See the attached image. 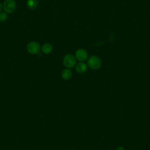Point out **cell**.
I'll list each match as a JSON object with an SVG mask.
<instances>
[{
	"label": "cell",
	"mask_w": 150,
	"mask_h": 150,
	"mask_svg": "<svg viewBox=\"0 0 150 150\" xmlns=\"http://www.w3.org/2000/svg\"><path fill=\"white\" fill-rule=\"evenodd\" d=\"M87 65L91 69L98 70L101 67L102 62L98 56H92L88 59Z\"/></svg>",
	"instance_id": "cell-1"
},
{
	"label": "cell",
	"mask_w": 150,
	"mask_h": 150,
	"mask_svg": "<svg viewBox=\"0 0 150 150\" xmlns=\"http://www.w3.org/2000/svg\"><path fill=\"white\" fill-rule=\"evenodd\" d=\"M63 63L66 67L68 69L73 68L76 64V59L75 56L72 54H66L63 57Z\"/></svg>",
	"instance_id": "cell-2"
},
{
	"label": "cell",
	"mask_w": 150,
	"mask_h": 150,
	"mask_svg": "<svg viewBox=\"0 0 150 150\" xmlns=\"http://www.w3.org/2000/svg\"><path fill=\"white\" fill-rule=\"evenodd\" d=\"M16 8V4L14 0H5L3 4V9L7 13H13Z\"/></svg>",
	"instance_id": "cell-3"
},
{
	"label": "cell",
	"mask_w": 150,
	"mask_h": 150,
	"mask_svg": "<svg viewBox=\"0 0 150 150\" xmlns=\"http://www.w3.org/2000/svg\"><path fill=\"white\" fill-rule=\"evenodd\" d=\"M26 49L28 53H29L31 54H38L40 50V45L35 41L29 42L26 46Z\"/></svg>",
	"instance_id": "cell-4"
},
{
	"label": "cell",
	"mask_w": 150,
	"mask_h": 150,
	"mask_svg": "<svg viewBox=\"0 0 150 150\" xmlns=\"http://www.w3.org/2000/svg\"><path fill=\"white\" fill-rule=\"evenodd\" d=\"M75 57L78 61L84 62L88 58V53L85 49H79L76 51Z\"/></svg>",
	"instance_id": "cell-5"
},
{
	"label": "cell",
	"mask_w": 150,
	"mask_h": 150,
	"mask_svg": "<svg viewBox=\"0 0 150 150\" xmlns=\"http://www.w3.org/2000/svg\"><path fill=\"white\" fill-rule=\"evenodd\" d=\"M87 70V64L84 63L80 62L78 63L76 66V70L79 73H84Z\"/></svg>",
	"instance_id": "cell-6"
},
{
	"label": "cell",
	"mask_w": 150,
	"mask_h": 150,
	"mask_svg": "<svg viewBox=\"0 0 150 150\" xmlns=\"http://www.w3.org/2000/svg\"><path fill=\"white\" fill-rule=\"evenodd\" d=\"M53 45L49 43H45L42 47V51L44 54H49L53 51Z\"/></svg>",
	"instance_id": "cell-7"
},
{
	"label": "cell",
	"mask_w": 150,
	"mask_h": 150,
	"mask_svg": "<svg viewBox=\"0 0 150 150\" xmlns=\"http://www.w3.org/2000/svg\"><path fill=\"white\" fill-rule=\"evenodd\" d=\"M61 76H62V77L63 79H64L65 80H69L72 77V71H71V70L70 69H68V68L64 69L62 71Z\"/></svg>",
	"instance_id": "cell-8"
},
{
	"label": "cell",
	"mask_w": 150,
	"mask_h": 150,
	"mask_svg": "<svg viewBox=\"0 0 150 150\" xmlns=\"http://www.w3.org/2000/svg\"><path fill=\"white\" fill-rule=\"evenodd\" d=\"M26 5H27V6L30 9H35L38 6L39 1L38 0H27Z\"/></svg>",
	"instance_id": "cell-9"
},
{
	"label": "cell",
	"mask_w": 150,
	"mask_h": 150,
	"mask_svg": "<svg viewBox=\"0 0 150 150\" xmlns=\"http://www.w3.org/2000/svg\"><path fill=\"white\" fill-rule=\"evenodd\" d=\"M8 18L7 13L5 12H0V22H5Z\"/></svg>",
	"instance_id": "cell-10"
},
{
	"label": "cell",
	"mask_w": 150,
	"mask_h": 150,
	"mask_svg": "<svg viewBox=\"0 0 150 150\" xmlns=\"http://www.w3.org/2000/svg\"><path fill=\"white\" fill-rule=\"evenodd\" d=\"M115 150H125V149L123 146H120L117 147V148H116V149H115Z\"/></svg>",
	"instance_id": "cell-11"
},
{
	"label": "cell",
	"mask_w": 150,
	"mask_h": 150,
	"mask_svg": "<svg viewBox=\"0 0 150 150\" xmlns=\"http://www.w3.org/2000/svg\"><path fill=\"white\" fill-rule=\"evenodd\" d=\"M2 9H3V5L0 2V12L2 11Z\"/></svg>",
	"instance_id": "cell-12"
}]
</instances>
